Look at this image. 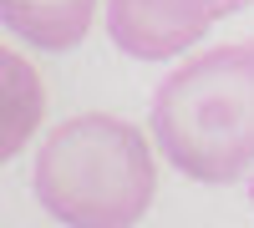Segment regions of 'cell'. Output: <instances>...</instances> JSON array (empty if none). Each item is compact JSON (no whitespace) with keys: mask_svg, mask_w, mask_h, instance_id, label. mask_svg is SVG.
I'll list each match as a JSON object with an SVG mask.
<instances>
[{"mask_svg":"<svg viewBox=\"0 0 254 228\" xmlns=\"http://www.w3.org/2000/svg\"><path fill=\"white\" fill-rule=\"evenodd\" d=\"M153 142L183 178L229 188L254 168V51L208 46L178 61L153 91Z\"/></svg>","mask_w":254,"mask_h":228,"instance_id":"cell-1","label":"cell"},{"mask_svg":"<svg viewBox=\"0 0 254 228\" xmlns=\"http://www.w3.org/2000/svg\"><path fill=\"white\" fill-rule=\"evenodd\" d=\"M31 182L36 203L66 228H132L158 193L153 142L107 112L66 117L36 147Z\"/></svg>","mask_w":254,"mask_h":228,"instance_id":"cell-2","label":"cell"},{"mask_svg":"<svg viewBox=\"0 0 254 228\" xmlns=\"http://www.w3.org/2000/svg\"><path fill=\"white\" fill-rule=\"evenodd\" d=\"M239 0H107V36L132 61H173Z\"/></svg>","mask_w":254,"mask_h":228,"instance_id":"cell-3","label":"cell"},{"mask_svg":"<svg viewBox=\"0 0 254 228\" xmlns=\"http://www.w3.org/2000/svg\"><path fill=\"white\" fill-rule=\"evenodd\" d=\"M46 117V81L20 51L0 46V162L26 152Z\"/></svg>","mask_w":254,"mask_h":228,"instance_id":"cell-4","label":"cell"},{"mask_svg":"<svg viewBox=\"0 0 254 228\" xmlns=\"http://www.w3.org/2000/svg\"><path fill=\"white\" fill-rule=\"evenodd\" d=\"M0 20L36 51H71L92 31L97 0H0Z\"/></svg>","mask_w":254,"mask_h":228,"instance_id":"cell-5","label":"cell"}]
</instances>
